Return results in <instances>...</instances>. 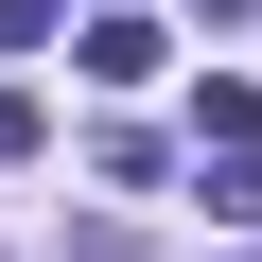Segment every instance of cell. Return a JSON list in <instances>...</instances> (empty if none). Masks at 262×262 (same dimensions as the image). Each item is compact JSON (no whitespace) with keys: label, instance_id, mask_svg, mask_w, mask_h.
I'll return each instance as SVG.
<instances>
[{"label":"cell","instance_id":"6da1fadb","mask_svg":"<svg viewBox=\"0 0 262 262\" xmlns=\"http://www.w3.org/2000/svg\"><path fill=\"white\" fill-rule=\"evenodd\" d=\"M158 70V18H88V88H140Z\"/></svg>","mask_w":262,"mask_h":262},{"label":"cell","instance_id":"7a4b0ae2","mask_svg":"<svg viewBox=\"0 0 262 262\" xmlns=\"http://www.w3.org/2000/svg\"><path fill=\"white\" fill-rule=\"evenodd\" d=\"M210 210H227V227H262V140H245V158H210Z\"/></svg>","mask_w":262,"mask_h":262},{"label":"cell","instance_id":"3957f363","mask_svg":"<svg viewBox=\"0 0 262 262\" xmlns=\"http://www.w3.org/2000/svg\"><path fill=\"white\" fill-rule=\"evenodd\" d=\"M53 18H70V0H0V53H35V35H53Z\"/></svg>","mask_w":262,"mask_h":262}]
</instances>
